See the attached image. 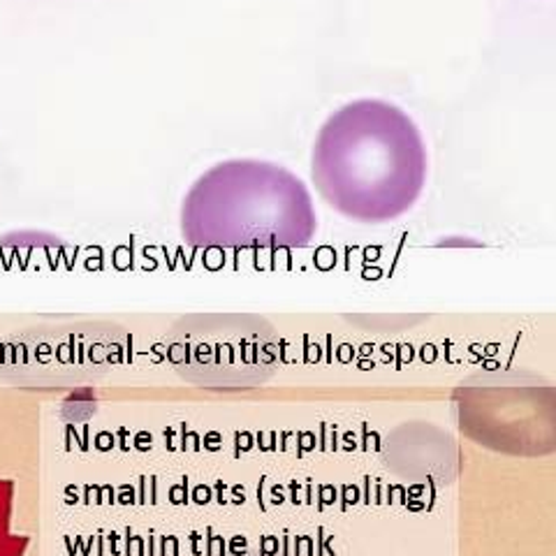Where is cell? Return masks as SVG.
Instances as JSON below:
<instances>
[{"mask_svg": "<svg viewBox=\"0 0 556 556\" xmlns=\"http://www.w3.org/2000/svg\"><path fill=\"white\" fill-rule=\"evenodd\" d=\"M427 147L415 121L386 100H353L329 116L311 153L320 198L355 223H390L420 200Z\"/></svg>", "mask_w": 556, "mask_h": 556, "instance_id": "1", "label": "cell"}, {"mask_svg": "<svg viewBox=\"0 0 556 556\" xmlns=\"http://www.w3.org/2000/svg\"><path fill=\"white\" fill-rule=\"evenodd\" d=\"M318 216L306 184L276 163L223 161L190 186L181 237L202 251H281L313 241Z\"/></svg>", "mask_w": 556, "mask_h": 556, "instance_id": "2", "label": "cell"}]
</instances>
